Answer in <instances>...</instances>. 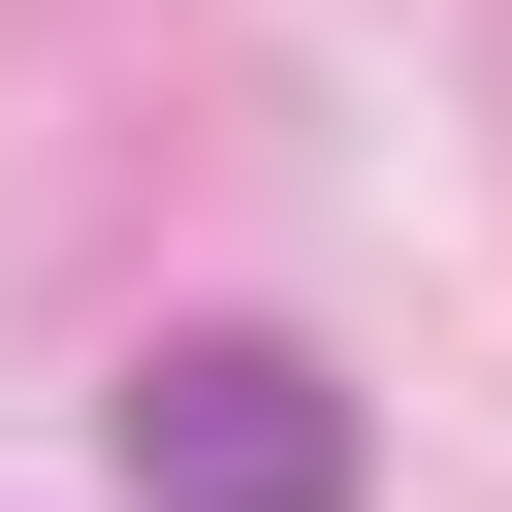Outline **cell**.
<instances>
[{
  "label": "cell",
  "instance_id": "6da1fadb",
  "mask_svg": "<svg viewBox=\"0 0 512 512\" xmlns=\"http://www.w3.org/2000/svg\"><path fill=\"white\" fill-rule=\"evenodd\" d=\"M128 480L160 512H352V384L256 352V320H192V352H128Z\"/></svg>",
  "mask_w": 512,
  "mask_h": 512
}]
</instances>
